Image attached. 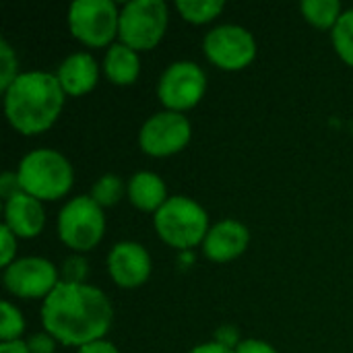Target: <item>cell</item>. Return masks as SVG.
I'll use <instances>...</instances> for the list:
<instances>
[{
    "label": "cell",
    "instance_id": "2e32d148",
    "mask_svg": "<svg viewBox=\"0 0 353 353\" xmlns=\"http://www.w3.org/2000/svg\"><path fill=\"white\" fill-rule=\"evenodd\" d=\"M128 199L141 211H159L168 201L165 182L153 172H137L128 180Z\"/></svg>",
    "mask_w": 353,
    "mask_h": 353
},
{
    "label": "cell",
    "instance_id": "8fae6325",
    "mask_svg": "<svg viewBox=\"0 0 353 353\" xmlns=\"http://www.w3.org/2000/svg\"><path fill=\"white\" fill-rule=\"evenodd\" d=\"M60 283V271L41 256L17 259L4 269V285L10 294L31 300L48 298Z\"/></svg>",
    "mask_w": 353,
    "mask_h": 353
},
{
    "label": "cell",
    "instance_id": "9a60e30c",
    "mask_svg": "<svg viewBox=\"0 0 353 353\" xmlns=\"http://www.w3.org/2000/svg\"><path fill=\"white\" fill-rule=\"evenodd\" d=\"M64 93L68 95H83L89 93L97 85L99 66L95 58L87 52H74L66 60H62L56 72Z\"/></svg>",
    "mask_w": 353,
    "mask_h": 353
},
{
    "label": "cell",
    "instance_id": "6da1fadb",
    "mask_svg": "<svg viewBox=\"0 0 353 353\" xmlns=\"http://www.w3.org/2000/svg\"><path fill=\"white\" fill-rule=\"evenodd\" d=\"M114 310L99 288L81 283H58L43 300L41 323L46 333L64 345H87L103 339L110 331Z\"/></svg>",
    "mask_w": 353,
    "mask_h": 353
},
{
    "label": "cell",
    "instance_id": "ba28073f",
    "mask_svg": "<svg viewBox=\"0 0 353 353\" xmlns=\"http://www.w3.org/2000/svg\"><path fill=\"white\" fill-rule=\"evenodd\" d=\"M207 89L205 70L190 60H178L170 64L157 85L159 101L172 112H184L194 108Z\"/></svg>",
    "mask_w": 353,
    "mask_h": 353
},
{
    "label": "cell",
    "instance_id": "1f68e13d",
    "mask_svg": "<svg viewBox=\"0 0 353 353\" xmlns=\"http://www.w3.org/2000/svg\"><path fill=\"white\" fill-rule=\"evenodd\" d=\"M0 353H29L25 341H8V343H0Z\"/></svg>",
    "mask_w": 353,
    "mask_h": 353
},
{
    "label": "cell",
    "instance_id": "8992f818",
    "mask_svg": "<svg viewBox=\"0 0 353 353\" xmlns=\"http://www.w3.org/2000/svg\"><path fill=\"white\" fill-rule=\"evenodd\" d=\"M103 232V207H99L91 196H74L60 209L58 234L68 248L77 252H87L99 244Z\"/></svg>",
    "mask_w": 353,
    "mask_h": 353
},
{
    "label": "cell",
    "instance_id": "f546056e",
    "mask_svg": "<svg viewBox=\"0 0 353 353\" xmlns=\"http://www.w3.org/2000/svg\"><path fill=\"white\" fill-rule=\"evenodd\" d=\"M215 341H219V343H223L225 347H238L240 345V341H238V331L234 329V327H223V329H219V333H217V337H215Z\"/></svg>",
    "mask_w": 353,
    "mask_h": 353
},
{
    "label": "cell",
    "instance_id": "d4e9b609",
    "mask_svg": "<svg viewBox=\"0 0 353 353\" xmlns=\"http://www.w3.org/2000/svg\"><path fill=\"white\" fill-rule=\"evenodd\" d=\"M0 263L2 267L6 269L8 265L14 263V254H17V236L6 228L2 225L0 228Z\"/></svg>",
    "mask_w": 353,
    "mask_h": 353
},
{
    "label": "cell",
    "instance_id": "d6986e66",
    "mask_svg": "<svg viewBox=\"0 0 353 353\" xmlns=\"http://www.w3.org/2000/svg\"><path fill=\"white\" fill-rule=\"evenodd\" d=\"M176 8L190 23H209L225 8L223 0H176Z\"/></svg>",
    "mask_w": 353,
    "mask_h": 353
},
{
    "label": "cell",
    "instance_id": "ac0fdd59",
    "mask_svg": "<svg viewBox=\"0 0 353 353\" xmlns=\"http://www.w3.org/2000/svg\"><path fill=\"white\" fill-rule=\"evenodd\" d=\"M304 17L308 19V23H312L314 27L327 29V27H335L341 12V2L339 0H304L300 4Z\"/></svg>",
    "mask_w": 353,
    "mask_h": 353
},
{
    "label": "cell",
    "instance_id": "4316f807",
    "mask_svg": "<svg viewBox=\"0 0 353 353\" xmlns=\"http://www.w3.org/2000/svg\"><path fill=\"white\" fill-rule=\"evenodd\" d=\"M21 192H23V186H21L19 176L14 172H4L0 176V196L4 201H10V199H14Z\"/></svg>",
    "mask_w": 353,
    "mask_h": 353
},
{
    "label": "cell",
    "instance_id": "7c38bea8",
    "mask_svg": "<svg viewBox=\"0 0 353 353\" xmlns=\"http://www.w3.org/2000/svg\"><path fill=\"white\" fill-rule=\"evenodd\" d=\"M108 271L116 285L139 288L151 273L149 252L137 242H120L108 254Z\"/></svg>",
    "mask_w": 353,
    "mask_h": 353
},
{
    "label": "cell",
    "instance_id": "484cf974",
    "mask_svg": "<svg viewBox=\"0 0 353 353\" xmlns=\"http://www.w3.org/2000/svg\"><path fill=\"white\" fill-rule=\"evenodd\" d=\"M29 353H54L56 352V339L50 333H33L25 341Z\"/></svg>",
    "mask_w": 353,
    "mask_h": 353
},
{
    "label": "cell",
    "instance_id": "4fadbf2b",
    "mask_svg": "<svg viewBox=\"0 0 353 353\" xmlns=\"http://www.w3.org/2000/svg\"><path fill=\"white\" fill-rule=\"evenodd\" d=\"M248 242H250V232L244 223L236 219H223L209 230L203 242V250L207 259L215 263H225L240 256L248 248Z\"/></svg>",
    "mask_w": 353,
    "mask_h": 353
},
{
    "label": "cell",
    "instance_id": "4dcf8cb0",
    "mask_svg": "<svg viewBox=\"0 0 353 353\" xmlns=\"http://www.w3.org/2000/svg\"><path fill=\"white\" fill-rule=\"evenodd\" d=\"M190 353H234V350L225 347V345H223V343H219V341H209V343H201V345H196V347H194Z\"/></svg>",
    "mask_w": 353,
    "mask_h": 353
},
{
    "label": "cell",
    "instance_id": "7402d4cb",
    "mask_svg": "<svg viewBox=\"0 0 353 353\" xmlns=\"http://www.w3.org/2000/svg\"><path fill=\"white\" fill-rule=\"evenodd\" d=\"M25 331V319L17 306L10 302H2V323H0V339L2 343L8 341H19V337Z\"/></svg>",
    "mask_w": 353,
    "mask_h": 353
},
{
    "label": "cell",
    "instance_id": "f1b7e54d",
    "mask_svg": "<svg viewBox=\"0 0 353 353\" xmlns=\"http://www.w3.org/2000/svg\"><path fill=\"white\" fill-rule=\"evenodd\" d=\"M77 353H120V352L116 350V345H114V343H110V341H105V339H97V341H91V343H87V345L79 347V352Z\"/></svg>",
    "mask_w": 353,
    "mask_h": 353
},
{
    "label": "cell",
    "instance_id": "30bf717a",
    "mask_svg": "<svg viewBox=\"0 0 353 353\" xmlns=\"http://www.w3.org/2000/svg\"><path fill=\"white\" fill-rule=\"evenodd\" d=\"M192 128L182 112L163 110L153 114L139 132L141 149L153 157H168L182 151L190 141Z\"/></svg>",
    "mask_w": 353,
    "mask_h": 353
},
{
    "label": "cell",
    "instance_id": "603a6c76",
    "mask_svg": "<svg viewBox=\"0 0 353 353\" xmlns=\"http://www.w3.org/2000/svg\"><path fill=\"white\" fill-rule=\"evenodd\" d=\"M87 275H89V263L85 256L72 254V256H66L62 261V267H60V281L62 283L81 285V283H85Z\"/></svg>",
    "mask_w": 353,
    "mask_h": 353
},
{
    "label": "cell",
    "instance_id": "e0dca14e",
    "mask_svg": "<svg viewBox=\"0 0 353 353\" xmlns=\"http://www.w3.org/2000/svg\"><path fill=\"white\" fill-rule=\"evenodd\" d=\"M103 70H105L108 79L116 85L134 83L141 72V60H139L137 50H132L130 46H126L122 41L112 43L103 58Z\"/></svg>",
    "mask_w": 353,
    "mask_h": 353
},
{
    "label": "cell",
    "instance_id": "5bb4252c",
    "mask_svg": "<svg viewBox=\"0 0 353 353\" xmlns=\"http://www.w3.org/2000/svg\"><path fill=\"white\" fill-rule=\"evenodd\" d=\"M4 225L17 236V238H35L41 234L46 223V213L41 207V201L35 196L21 192L14 199L6 201L4 205Z\"/></svg>",
    "mask_w": 353,
    "mask_h": 353
},
{
    "label": "cell",
    "instance_id": "52a82bcc",
    "mask_svg": "<svg viewBox=\"0 0 353 353\" xmlns=\"http://www.w3.org/2000/svg\"><path fill=\"white\" fill-rule=\"evenodd\" d=\"M68 27L87 46H108L120 29V10L112 0H74L68 8Z\"/></svg>",
    "mask_w": 353,
    "mask_h": 353
},
{
    "label": "cell",
    "instance_id": "83f0119b",
    "mask_svg": "<svg viewBox=\"0 0 353 353\" xmlns=\"http://www.w3.org/2000/svg\"><path fill=\"white\" fill-rule=\"evenodd\" d=\"M234 353H277V350L261 339H244L240 341V345L234 350Z\"/></svg>",
    "mask_w": 353,
    "mask_h": 353
},
{
    "label": "cell",
    "instance_id": "44dd1931",
    "mask_svg": "<svg viewBox=\"0 0 353 353\" xmlns=\"http://www.w3.org/2000/svg\"><path fill=\"white\" fill-rule=\"evenodd\" d=\"M124 194V184L116 174H105L101 176L93 188H91V199L99 205V207H112L116 205Z\"/></svg>",
    "mask_w": 353,
    "mask_h": 353
},
{
    "label": "cell",
    "instance_id": "ffe728a7",
    "mask_svg": "<svg viewBox=\"0 0 353 353\" xmlns=\"http://www.w3.org/2000/svg\"><path fill=\"white\" fill-rule=\"evenodd\" d=\"M333 46L337 50V54L341 56V60H345L350 66H353V8L345 10L337 25L333 27Z\"/></svg>",
    "mask_w": 353,
    "mask_h": 353
},
{
    "label": "cell",
    "instance_id": "277c9868",
    "mask_svg": "<svg viewBox=\"0 0 353 353\" xmlns=\"http://www.w3.org/2000/svg\"><path fill=\"white\" fill-rule=\"evenodd\" d=\"M153 223L165 244L182 250L205 242L211 230L207 211L188 196H170L155 213Z\"/></svg>",
    "mask_w": 353,
    "mask_h": 353
},
{
    "label": "cell",
    "instance_id": "cb8c5ba5",
    "mask_svg": "<svg viewBox=\"0 0 353 353\" xmlns=\"http://www.w3.org/2000/svg\"><path fill=\"white\" fill-rule=\"evenodd\" d=\"M17 66L19 62H17L14 50L10 48L6 39H0V89L2 91H6L12 85V81L19 77Z\"/></svg>",
    "mask_w": 353,
    "mask_h": 353
},
{
    "label": "cell",
    "instance_id": "5b68a950",
    "mask_svg": "<svg viewBox=\"0 0 353 353\" xmlns=\"http://www.w3.org/2000/svg\"><path fill=\"white\" fill-rule=\"evenodd\" d=\"M168 4L163 0H130L120 10V41L132 50L155 48L168 27Z\"/></svg>",
    "mask_w": 353,
    "mask_h": 353
},
{
    "label": "cell",
    "instance_id": "7a4b0ae2",
    "mask_svg": "<svg viewBox=\"0 0 353 353\" xmlns=\"http://www.w3.org/2000/svg\"><path fill=\"white\" fill-rule=\"evenodd\" d=\"M64 95L56 74L43 70L21 72L4 91V114L19 132L39 134L60 116Z\"/></svg>",
    "mask_w": 353,
    "mask_h": 353
},
{
    "label": "cell",
    "instance_id": "9c48e42d",
    "mask_svg": "<svg viewBox=\"0 0 353 353\" xmlns=\"http://www.w3.org/2000/svg\"><path fill=\"white\" fill-rule=\"evenodd\" d=\"M207 58L223 70H240L256 56V41L242 25H217L203 41Z\"/></svg>",
    "mask_w": 353,
    "mask_h": 353
},
{
    "label": "cell",
    "instance_id": "3957f363",
    "mask_svg": "<svg viewBox=\"0 0 353 353\" xmlns=\"http://www.w3.org/2000/svg\"><path fill=\"white\" fill-rule=\"evenodd\" d=\"M23 192L37 201H56L64 196L72 186L70 161L54 149H35L27 153L17 170Z\"/></svg>",
    "mask_w": 353,
    "mask_h": 353
}]
</instances>
